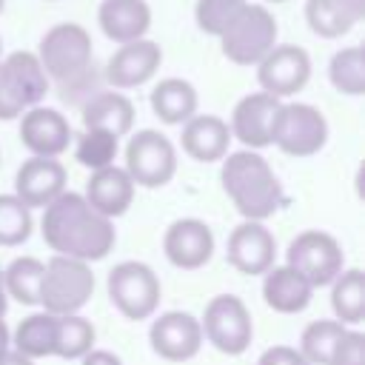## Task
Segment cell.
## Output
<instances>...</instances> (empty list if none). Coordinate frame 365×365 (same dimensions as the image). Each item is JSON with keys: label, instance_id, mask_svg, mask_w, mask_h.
Listing matches in <instances>:
<instances>
[{"label": "cell", "instance_id": "6da1fadb", "mask_svg": "<svg viewBox=\"0 0 365 365\" xmlns=\"http://www.w3.org/2000/svg\"><path fill=\"white\" fill-rule=\"evenodd\" d=\"M40 231L46 245L54 254L71 257L80 262L103 259L117 242L114 222L97 214L86 202V197L74 191H63L54 202L43 208Z\"/></svg>", "mask_w": 365, "mask_h": 365}, {"label": "cell", "instance_id": "d6986e66", "mask_svg": "<svg viewBox=\"0 0 365 365\" xmlns=\"http://www.w3.org/2000/svg\"><path fill=\"white\" fill-rule=\"evenodd\" d=\"M225 254H228V262L240 274L257 277V274H265L274 265L277 240L262 222L245 220L228 234V251Z\"/></svg>", "mask_w": 365, "mask_h": 365}, {"label": "cell", "instance_id": "ba28073f", "mask_svg": "<svg viewBox=\"0 0 365 365\" xmlns=\"http://www.w3.org/2000/svg\"><path fill=\"white\" fill-rule=\"evenodd\" d=\"M328 143V120L308 103H282L274 120L271 145L288 157H314Z\"/></svg>", "mask_w": 365, "mask_h": 365}, {"label": "cell", "instance_id": "7402d4cb", "mask_svg": "<svg viewBox=\"0 0 365 365\" xmlns=\"http://www.w3.org/2000/svg\"><path fill=\"white\" fill-rule=\"evenodd\" d=\"M231 128L217 114H194L182 123V151L197 163H217L228 154Z\"/></svg>", "mask_w": 365, "mask_h": 365}, {"label": "cell", "instance_id": "8fae6325", "mask_svg": "<svg viewBox=\"0 0 365 365\" xmlns=\"http://www.w3.org/2000/svg\"><path fill=\"white\" fill-rule=\"evenodd\" d=\"M285 257H288L285 265H291L297 274H302L311 288L331 285L345 265V257H342L336 237H331L328 231H319V228L297 234L291 240Z\"/></svg>", "mask_w": 365, "mask_h": 365}, {"label": "cell", "instance_id": "ffe728a7", "mask_svg": "<svg viewBox=\"0 0 365 365\" xmlns=\"http://www.w3.org/2000/svg\"><path fill=\"white\" fill-rule=\"evenodd\" d=\"M134 188L137 185L131 182L123 165H106V168L91 171L83 197L97 214H103L106 220H114L125 214L128 205L134 202Z\"/></svg>", "mask_w": 365, "mask_h": 365}, {"label": "cell", "instance_id": "e0dca14e", "mask_svg": "<svg viewBox=\"0 0 365 365\" xmlns=\"http://www.w3.org/2000/svg\"><path fill=\"white\" fill-rule=\"evenodd\" d=\"M163 251H165V257H168V262L174 268L197 271L214 254V234H211V228L202 220L182 217V220H174L165 228Z\"/></svg>", "mask_w": 365, "mask_h": 365}, {"label": "cell", "instance_id": "1f68e13d", "mask_svg": "<svg viewBox=\"0 0 365 365\" xmlns=\"http://www.w3.org/2000/svg\"><path fill=\"white\" fill-rule=\"evenodd\" d=\"M328 77L339 94H348V97L365 94V51H362V46L339 48L328 63Z\"/></svg>", "mask_w": 365, "mask_h": 365}, {"label": "cell", "instance_id": "7c38bea8", "mask_svg": "<svg viewBox=\"0 0 365 365\" xmlns=\"http://www.w3.org/2000/svg\"><path fill=\"white\" fill-rule=\"evenodd\" d=\"M257 80H259V88L277 100L294 97L311 80V57L302 46H294V43L274 46L257 63Z\"/></svg>", "mask_w": 365, "mask_h": 365}, {"label": "cell", "instance_id": "5bb4252c", "mask_svg": "<svg viewBox=\"0 0 365 365\" xmlns=\"http://www.w3.org/2000/svg\"><path fill=\"white\" fill-rule=\"evenodd\" d=\"M163 63V48L148 40V37H140V40H131V43H123L106 63L103 68V80L123 91V88H137L143 83H148L157 68Z\"/></svg>", "mask_w": 365, "mask_h": 365}, {"label": "cell", "instance_id": "60d3db41", "mask_svg": "<svg viewBox=\"0 0 365 365\" xmlns=\"http://www.w3.org/2000/svg\"><path fill=\"white\" fill-rule=\"evenodd\" d=\"M6 351H11V334H9V328H6V322H3V317H0V356H3Z\"/></svg>", "mask_w": 365, "mask_h": 365}, {"label": "cell", "instance_id": "484cf974", "mask_svg": "<svg viewBox=\"0 0 365 365\" xmlns=\"http://www.w3.org/2000/svg\"><path fill=\"white\" fill-rule=\"evenodd\" d=\"M197 88L182 77H165L151 88V111L165 125H182L197 114Z\"/></svg>", "mask_w": 365, "mask_h": 365}, {"label": "cell", "instance_id": "7bdbcfd3", "mask_svg": "<svg viewBox=\"0 0 365 365\" xmlns=\"http://www.w3.org/2000/svg\"><path fill=\"white\" fill-rule=\"evenodd\" d=\"M265 3H288V0H265Z\"/></svg>", "mask_w": 365, "mask_h": 365}, {"label": "cell", "instance_id": "f35d334b", "mask_svg": "<svg viewBox=\"0 0 365 365\" xmlns=\"http://www.w3.org/2000/svg\"><path fill=\"white\" fill-rule=\"evenodd\" d=\"M80 362H83V365H123L117 354L103 351V348H91L86 356H80Z\"/></svg>", "mask_w": 365, "mask_h": 365}, {"label": "cell", "instance_id": "f1b7e54d", "mask_svg": "<svg viewBox=\"0 0 365 365\" xmlns=\"http://www.w3.org/2000/svg\"><path fill=\"white\" fill-rule=\"evenodd\" d=\"M11 351L29 356V359H40V356H51L54 354V314H31L26 317L14 334H11Z\"/></svg>", "mask_w": 365, "mask_h": 365}, {"label": "cell", "instance_id": "74e56055", "mask_svg": "<svg viewBox=\"0 0 365 365\" xmlns=\"http://www.w3.org/2000/svg\"><path fill=\"white\" fill-rule=\"evenodd\" d=\"M257 365H308V362L291 345H271V348L262 351V356L257 359Z\"/></svg>", "mask_w": 365, "mask_h": 365}, {"label": "cell", "instance_id": "3957f363", "mask_svg": "<svg viewBox=\"0 0 365 365\" xmlns=\"http://www.w3.org/2000/svg\"><path fill=\"white\" fill-rule=\"evenodd\" d=\"M91 294H94V271L88 262L60 254H54L46 262L43 285H40V305L46 314L54 317L80 314V308L91 299Z\"/></svg>", "mask_w": 365, "mask_h": 365}, {"label": "cell", "instance_id": "ab89813d", "mask_svg": "<svg viewBox=\"0 0 365 365\" xmlns=\"http://www.w3.org/2000/svg\"><path fill=\"white\" fill-rule=\"evenodd\" d=\"M0 365H34V359H29V356H23L17 351H6L0 356Z\"/></svg>", "mask_w": 365, "mask_h": 365}, {"label": "cell", "instance_id": "ee69618b", "mask_svg": "<svg viewBox=\"0 0 365 365\" xmlns=\"http://www.w3.org/2000/svg\"><path fill=\"white\" fill-rule=\"evenodd\" d=\"M3 9H6V0H0V14H3Z\"/></svg>", "mask_w": 365, "mask_h": 365}, {"label": "cell", "instance_id": "7a4b0ae2", "mask_svg": "<svg viewBox=\"0 0 365 365\" xmlns=\"http://www.w3.org/2000/svg\"><path fill=\"white\" fill-rule=\"evenodd\" d=\"M220 180L228 200L245 220L262 222L274 217L277 208L282 205V185L259 151L242 148V151L225 154Z\"/></svg>", "mask_w": 365, "mask_h": 365}, {"label": "cell", "instance_id": "2e32d148", "mask_svg": "<svg viewBox=\"0 0 365 365\" xmlns=\"http://www.w3.org/2000/svg\"><path fill=\"white\" fill-rule=\"evenodd\" d=\"M282 100L265 94V91H254V94H245L234 111H231V137H237L245 148L257 151V148H265L271 145V134H274V120H277V111H279Z\"/></svg>", "mask_w": 365, "mask_h": 365}, {"label": "cell", "instance_id": "83f0119b", "mask_svg": "<svg viewBox=\"0 0 365 365\" xmlns=\"http://www.w3.org/2000/svg\"><path fill=\"white\" fill-rule=\"evenodd\" d=\"M46 262L37 257H17L3 268V288L6 297L17 299L20 305H40V285H43Z\"/></svg>", "mask_w": 365, "mask_h": 365}, {"label": "cell", "instance_id": "44dd1931", "mask_svg": "<svg viewBox=\"0 0 365 365\" xmlns=\"http://www.w3.org/2000/svg\"><path fill=\"white\" fill-rule=\"evenodd\" d=\"M100 31L114 43H131L151 29V6L145 0H103L97 9Z\"/></svg>", "mask_w": 365, "mask_h": 365}, {"label": "cell", "instance_id": "9a60e30c", "mask_svg": "<svg viewBox=\"0 0 365 365\" xmlns=\"http://www.w3.org/2000/svg\"><path fill=\"white\" fill-rule=\"evenodd\" d=\"M68 120L48 106H31L20 114V143L31 157H60L71 145Z\"/></svg>", "mask_w": 365, "mask_h": 365}, {"label": "cell", "instance_id": "d6a6232c", "mask_svg": "<svg viewBox=\"0 0 365 365\" xmlns=\"http://www.w3.org/2000/svg\"><path fill=\"white\" fill-rule=\"evenodd\" d=\"M117 151H120V140L100 128H83V134L74 143V160L91 171L114 165Z\"/></svg>", "mask_w": 365, "mask_h": 365}, {"label": "cell", "instance_id": "f546056e", "mask_svg": "<svg viewBox=\"0 0 365 365\" xmlns=\"http://www.w3.org/2000/svg\"><path fill=\"white\" fill-rule=\"evenodd\" d=\"M94 325L80 314L54 317V354L63 359H80L94 348Z\"/></svg>", "mask_w": 365, "mask_h": 365}, {"label": "cell", "instance_id": "8992f818", "mask_svg": "<svg viewBox=\"0 0 365 365\" xmlns=\"http://www.w3.org/2000/svg\"><path fill=\"white\" fill-rule=\"evenodd\" d=\"M91 51V34L80 23H57L43 34L37 60L48 80L63 83L94 63Z\"/></svg>", "mask_w": 365, "mask_h": 365}, {"label": "cell", "instance_id": "30bf717a", "mask_svg": "<svg viewBox=\"0 0 365 365\" xmlns=\"http://www.w3.org/2000/svg\"><path fill=\"white\" fill-rule=\"evenodd\" d=\"M202 339H208L217 351L228 356H240L248 351L254 339V322L245 308V302L234 294H220L205 305V314L200 319Z\"/></svg>", "mask_w": 365, "mask_h": 365}, {"label": "cell", "instance_id": "836d02e7", "mask_svg": "<svg viewBox=\"0 0 365 365\" xmlns=\"http://www.w3.org/2000/svg\"><path fill=\"white\" fill-rule=\"evenodd\" d=\"M34 220L31 208L23 205L14 194H0V245L14 248L31 237Z\"/></svg>", "mask_w": 365, "mask_h": 365}, {"label": "cell", "instance_id": "ac0fdd59", "mask_svg": "<svg viewBox=\"0 0 365 365\" xmlns=\"http://www.w3.org/2000/svg\"><path fill=\"white\" fill-rule=\"evenodd\" d=\"M66 191V168L57 157H29L17 168L14 197L29 208H46Z\"/></svg>", "mask_w": 365, "mask_h": 365}, {"label": "cell", "instance_id": "4dcf8cb0", "mask_svg": "<svg viewBox=\"0 0 365 365\" xmlns=\"http://www.w3.org/2000/svg\"><path fill=\"white\" fill-rule=\"evenodd\" d=\"M348 328L336 319H317L311 325H305L302 336H299V354L308 365H331V356H334V348L336 342L342 339Z\"/></svg>", "mask_w": 365, "mask_h": 365}, {"label": "cell", "instance_id": "4316f807", "mask_svg": "<svg viewBox=\"0 0 365 365\" xmlns=\"http://www.w3.org/2000/svg\"><path fill=\"white\" fill-rule=\"evenodd\" d=\"M331 308L345 328L365 319V274L359 268H342L331 282Z\"/></svg>", "mask_w": 365, "mask_h": 365}, {"label": "cell", "instance_id": "e575fe53", "mask_svg": "<svg viewBox=\"0 0 365 365\" xmlns=\"http://www.w3.org/2000/svg\"><path fill=\"white\" fill-rule=\"evenodd\" d=\"M245 3L248 0H197L194 3V20H197L200 31L220 37L234 23V17L245 9Z\"/></svg>", "mask_w": 365, "mask_h": 365}, {"label": "cell", "instance_id": "8d00e7d4", "mask_svg": "<svg viewBox=\"0 0 365 365\" xmlns=\"http://www.w3.org/2000/svg\"><path fill=\"white\" fill-rule=\"evenodd\" d=\"M331 365H365V334L345 331L334 348Z\"/></svg>", "mask_w": 365, "mask_h": 365}, {"label": "cell", "instance_id": "d4e9b609", "mask_svg": "<svg viewBox=\"0 0 365 365\" xmlns=\"http://www.w3.org/2000/svg\"><path fill=\"white\" fill-rule=\"evenodd\" d=\"M80 117H83V128H100V131H108L120 140L134 125V106L123 91L111 88V91L94 94L80 108Z\"/></svg>", "mask_w": 365, "mask_h": 365}, {"label": "cell", "instance_id": "cb8c5ba5", "mask_svg": "<svg viewBox=\"0 0 365 365\" xmlns=\"http://www.w3.org/2000/svg\"><path fill=\"white\" fill-rule=\"evenodd\" d=\"M365 17V0H305V23L317 37L336 40Z\"/></svg>", "mask_w": 365, "mask_h": 365}, {"label": "cell", "instance_id": "d590c367", "mask_svg": "<svg viewBox=\"0 0 365 365\" xmlns=\"http://www.w3.org/2000/svg\"><path fill=\"white\" fill-rule=\"evenodd\" d=\"M103 71L91 63L88 68H83L80 74H74V77H68V80H63V83H57V94H60V100L63 103H68V106H86L94 94H100L103 91Z\"/></svg>", "mask_w": 365, "mask_h": 365}, {"label": "cell", "instance_id": "b9f144b4", "mask_svg": "<svg viewBox=\"0 0 365 365\" xmlns=\"http://www.w3.org/2000/svg\"><path fill=\"white\" fill-rule=\"evenodd\" d=\"M9 308V297H6V288H3V268H0V317L6 314Z\"/></svg>", "mask_w": 365, "mask_h": 365}, {"label": "cell", "instance_id": "52a82bcc", "mask_svg": "<svg viewBox=\"0 0 365 365\" xmlns=\"http://www.w3.org/2000/svg\"><path fill=\"white\" fill-rule=\"evenodd\" d=\"M123 168L134 185L163 188L177 174V148L165 134H160L154 128H143V131L131 134V140L125 145Z\"/></svg>", "mask_w": 365, "mask_h": 365}, {"label": "cell", "instance_id": "5b68a950", "mask_svg": "<svg viewBox=\"0 0 365 365\" xmlns=\"http://www.w3.org/2000/svg\"><path fill=\"white\" fill-rule=\"evenodd\" d=\"M274 46L277 17L259 3H245L234 23L220 34V48L234 66H257Z\"/></svg>", "mask_w": 365, "mask_h": 365}, {"label": "cell", "instance_id": "bcb514c9", "mask_svg": "<svg viewBox=\"0 0 365 365\" xmlns=\"http://www.w3.org/2000/svg\"><path fill=\"white\" fill-rule=\"evenodd\" d=\"M48 3H57V0H48Z\"/></svg>", "mask_w": 365, "mask_h": 365}, {"label": "cell", "instance_id": "603a6c76", "mask_svg": "<svg viewBox=\"0 0 365 365\" xmlns=\"http://www.w3.org/2000/svg\"><path fill=\"white\" fill-rule=\"evenodd\" d=\"M314 288L291 265H271L262 274V299L277 314H299L308 308Z\"/></svg>", "mask_w": 365, "mask_h": 365}, {"label": "cell", "instance_id": "f6af8a7d", "mask_svg": "<svg viewBox=\"0 0 365 365\" xmlns=\"http://www.w3.org/2000/svg\"><path fill=\"white\" fill-rule=\"evenodd\" d=\"M0 54H3V40H0Z\"/></svg>", "mask_w": 365, "mask_h": 365}, {"label": "cell", "instance_id": "4fadbf2b", "mask_svg": "<svg viewBox=\"0 0 365 365\" xmlns=\"http://www.w3.org/2000/svg\"><path fill=\"white\" fill-rule=\"evenodd\" d=\"M151 351L168 362L194 359L202 348V328L200 319L185 311H165L148 328Z\"/></svg>", "mask_w": 365, "mask_h": 365}, {"label": "cell", "instance_id": "277c9868", "mask_svg": "<svg viewBox=\"0 0 365 365\" xmlns=\"http://www.w3.org/2000/svg\"><path fill=\"white\" fill-rule=\"evenodd\" d=\"M48 94V77L31 51H11L0 60V120H17Z\"/></svg>", "mask_w": 365, "mask_h": 365}, {"label": "cell", "instance_id": "9c48e42d", "mask_svg": "<svg viewBox=\"0 0 365 365\" xmlns=\"http://www.w3.org/2000/svg\"><path fill=\"white\" fill-rule=\"evenodd\" d=\"M108 297L114 302V308L125 317V319H148L154 317L157 305H160V279L157 274L137 259H125L120 265H114L108 271Z\"/></svg>", "mask_w": 365, "mask_h": 365}]
</instances>
